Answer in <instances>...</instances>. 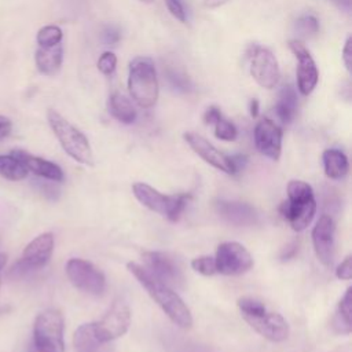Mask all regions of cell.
I'll use <instances>...</instances> for the list:
<instances>
[{
	"mask_svg": "<svg viewBox=\"0 0 352 352\" xmlns=\"http://www.w3.org/2000/svg\"><path fill=\"white\" fill-rule=\"evenodd\" d=\"M165 4L168 11L173 15V18H176L182 23H186V11L180 0H165Z\"/></svg>",
	"mask_w": 352,
	"mask_h": 352,
	"instance_id": "34",
	"label": "cell"
},
{
	"mask_svg": "<svg viewBox=\"0 0 352 352\" xmlns=\"http://www.w3.org/2000/svg\"><path fill=\"white\" fill-rule=\"evenodd\" d=\"M11 128H12V124H11L10 118L0 116V139L6 138L11 132Z\"/></svg>",
	"mask_w": 352,
	"mask_h": 352,
	"instance_id": "42",
	"label": "cell"
},
{
	"mask_svg": "<svg viewBox=\"0 0 352 352\" xmlns=\"http://www.w3.org/2000/svg\"><path fill=\"white\" fill-rule=\"evenodd\" d=\"M166 78L169 81V84L177 89V91H183V92H187L190 88H191V84H190V80L186 74L180 73L179 70H175V69H168L166 70Z\"/></svg>",
	"mask_w": 352,
	"mask_h": 352,
	"instance_id": "32",
	"label": "cell"
},
{
	"mask_svg": "<svg viewBox=\"0 0 352 352\" xmlns=\"http://www.w3.org/2000/svg\"><path fill=\"white\" fill-rule=\"evenodd\" d=\"M324 173L330 179H342L349 170L346 155L338 148H327L322 155Z\"/></svg>",
	"mask_w": 352,
	"mask_h": 352,
	"instance_id": "23",
	"label": "cell"
},
{
	"mask_svg": "<svg viewBox=\"0 0 352 352\" xmlns=\"http://www.w3.org/2000/svg\"><path fill=\"white\" fill-rule=\"evenodd\" d=\"M143 1H151V0H143Z\"/></svg>",
	"mask_w": 352,
	"mask_h": 352,
	"instance_id": "47",
	"label": "cell"
},
{
	"mask_svg": "<svg viewBox=\"0 0 352 352\" xmlns=\"http://www.w3.org/2000/svg\"><path fill=\"white\" fill-rule=\"evenodd\" d=\"M126 268L176 326L182 329H190L192 326V316L188 307L170 286L157 279L138 263L131 261L126 264Z\"/></svg>",
	"mask_w": 352,
	"mask_h": 352,
	"instance_id": "1",
	"label": "cell"
},
{
	"mask_svg": "<svg viewBox=\"0 0 352 352\" xmlns=\"http://www.w3.org/2000/svg\"><path fill=\"white\" fill-rule=\"evenodd\" d=\"M297 252H298V243L293 241V242L287 243V245L282 249V252H280V254H279V258H280V261H287V260L293 258V257L297 254Z\"/></svg>",
	"mask_w": 352,
	"mask_h": 352,
	"instance_id": "37",
	"label": "cell"
},
{
	"mask_svg": "<svg viewBox=\"0 0 352 352\" xmlns=\"http://www.w3.org/2000/svg\"><path fill=\"white\" fill-rule=\"evenodd\" d=\"M249 110H250V116L252 117H257L258 116V100L257 99H252L250 100Z\"/></svg>",
	"mask_w": 352,
	"mask_h": 352,
	"instance_id": "45",
	"label": "cell"
},
{
	"mask_svg": "<svg viewBox=\"0 0 352 352\" xmlns=\"http://www.w3.org/2000/svg\"><path fill=\"white\" fill-rule=\"evenodd\" d=\"M297 94L292 85H283L278 94L275 113L283 124H290L297 114Z\"/></svg>",
	"mask_w": 352,
	"mask_h": 352,
	"instance_id": "22",
	"label": "cell"
},
{
	"mask_svg": "<svg viewBox=\"0 0 352 352\" xmlns=\"http://www.w3.org/2000/svg\"><path fill=\"white\" fill-rule=\"evenodd\" d=\"M54 252V235L51 232H44L36 236L23 249L22 257L11 267L10 276L21 278L29 272L41 270L45 267Z\"/></svg>",
	"mask_w": 352,
	"mask_h": 352,
	"instance_id": "7",
	"label": "cell"
},
{
	"mask_svg": "<svg viewBox=\"0 0 352 352\" xmlns=\"http://www.w3.org/2000/svg\"><path fill=\"white\" fill-rule=\"evenodd\" d=\"M216 271L223 275H241L253 267L248 249L238 242H223L216 250Z\"/></svg>",
	"mask_w": 352,
	"mask_h": 352,
	"instance_id": "10",
	"label": "cell"
},
{
	"mask_svg": "<svg viewBox=\"0 0 352 352\" xmlns=\"http://www.w3.org/2000/svg\"><path fill=\"white\" fill-rule=\"evenodd\" d=\"M256 148L265 157L276 161L282 151V129L270 118H261L254 126Z\"/></svg>",
	"mask_w": 352,
	"mask_h": 352,
	"instance_id": "15",
	"label": "cell"
},
{
	"mask_svg": "<svg viewBox=\"0 0 352 352\" xmlns=\"http://www.w3.org/2000/svg\"><path fill=\"white\" fill-rule=\"evenodd\" d=\"M279 210L294 231L305 230L316 212L312 187L302 180H290L287 184V201L280 205Z\"/></svg>",
	"mask_w": 352,
	"mask_h": 352,
	"instance_id": "2",
	"label": "cell"
},
{
	"mask_svg": "<svg viewBox=\"0 0 352 352\" xmlns=\"http://www.w3.org/2000/svg\"><path fill=\"white\" fill-rule=\"evenodd\" d=\"M128 89L132 99L143 109H150L158 99V78L153 60L136 56L129 63Z\"/></svg>",
	"mask_w": 352,
	"mask_h": 352,
	"instance_id": "3",
	"label": "cell"
},
{
	"mask_svg": "<svg viewBox=\"0 0 352 352\" xmlns=\"http://www.w3.org/2000/svg\"><path fill=\"white\" fill-rule=\"evenodd\" d=\"M191 267L194 271L205 275V276H210L213 274H216V261H214V257L212 256H199V257H195L192 261H191Z\"/></svg>",
	"mask_w": 352,
	"mask_h": 352,
	"instance_id": "30",
	"label": "cell"
},
{
	"mask_svg": "<svg viewBox=\"0 0 352 352\" xmlns=\"http://www.w3.org/2000/svg\"><path fill=\"white\" fill-rule=\"evenodd\" d=\"M183 138L187 142V144L191 147V150L197 153L205 162H208L209 165L214 166L221 172L232 175L230 157L223 154L220 150H217L209 140H206L204 136L195 132H186Z\"/></svg>",
	"mask_w": 352,
	"mask_h": 352,
	"instance_id": "16",
	"label": "cell"
},
{
	"mask_svg": "<svg viewBox=\"0 0 352 352\" xmlns=\"http://www.w3.org/2000/svg\"><path fill=\"white\" fill-rule=\"evenodd\" d=\"M63 330V316L58 309L43 311L34 319L29 352H65Z\"/></svg>",
	"mask_w": 352,
	"mask_h": 352,
	"instance_id": "5",
	"label": "cell"
},
{
	"mask_svg": "<svg viewBox=\"0 0 352 352\" xmlns=\"http://www.w3.org/2000/svg\"><path fill=\"white\" fill-rule=\"evenodd\" d=\"M47 118L52 132L55 133L66 154L80 164L92 165L94 154L85 135L72 122H69L63 116H60L56 110L50 109L47 113Z\"/></svg>",
	"mask_w": 352,
	"mask_h": 352,
	"instance_id": "4",
	"label": "cell"
},
{
	"mask_svg": "<svg viewBox=\"0 0 352 352\" xmlns=\"http://www.w3.org/2000/svg\"><path fill=\"white\" fill-rule=\"evenodd\" d=\"M230 160H231V166H232V175L241 172L246 166V164H248V157L242 155V154L231 155Z\"/></svg>",
	"mask_w": 352,
	"mask_h": 352,
	"instance_id": "40",
	"label": "cell"
},
{
	"mask_svg": "<svg viewBox=\"0 0 352 352\" xmlns=\"http://www.w3.org/2000/svg\"><path fill=\"white\" fill-rule=\"evenodd\" d=\"M351 43H352V38L348 37L345 44H344V48H342V60H344V65L348 70H351Z\"/></svg>",
	"mask_w": 352,
	"mask_h": 352,
	"instance_id": "41",
	"label": "cell"
},
{
	"mask_svg": "<svg viewBox=\"0 0 352 352\" xmlns=\"http://www.w3.org/2000/svg\"><path fill=\"white\" fill-rule=\"evenodd\" d=\"M102 40L106 45H116L120 41V30L114 26H106L102 32Z\"/></svg>",
	"mask_w": 352,
	"mask_h": 352,
	"instance_id": "36",
	"label": "cell"
},
{
	"mask_svg": "<svg viewBox=\"0 0 352 352\" xmlns=\"http://www.w3.org/2000/svg\"><path fill=\"white\" fill-rule=\"evenodd\" d=\"M62 60L63 47L60 43L52 47H38L34 55V62L38 72L45 76H55L62 67Z\"/></svg>",
	"mask_w": 352,
	"mask_h": 352,
	"instance_id": "20",
	"label": "cell"
},
{
	"mask_svg": "<svg viewBox=\"0 0 352 352\" xmlns=\"http://www.w3.org/2000/svg\"><path fill=\"white\" fill-rule=\"evenodd\" d=\"M11 154L14 157H16L26 166V169L29 172L34 173L36 176H40V177L51 180V182H62L63 180V170L55 162H51L41 157L32 155L23 150H12Z\"/></svg>",
	"mask_w": 352,
	"mask_h": 352,
	"instance_id": "19",
	"label": "cell"
},
{
	"mask_svg": "<svg viewBox=\"0 0 352 352\" xmlns=\"http://www.w3.org/2000/svg\"><path fill=\"white\" fill-rule=\"evenodd\" d=\"M62 37H63V33L59 26L47 25L37 32L36 40L38 47H52L59 44L62 41Z\"/></svg>",
	"mask_w": 352,
	"mask_h": 352,
	"instance_id": "26",
	"label": "cell"
},
{
	"mask_svg": "<svg viewBox=\"0 0 352 352\" xmlns=\"http://www.w3.org/2000/svg\"><path fill=\"white\" fill-rule=\"evenodd\" d=\"M289 48L297 59V88L301 95L308 96L315 89L319 80L316 63L300 40H290Z\"/></svg>",
	"mask_w": 352,
	"mask_h": 352,
	"instance_id": "12",
	"label": "cell"
},
{
	"mask_svg": "<svg viewBox=\"0 0 352 352\" xmlns=\"http://www.w3.org/2000/svg\"><path fill=\"white\" fill-rule=\"evenodd\" d=\"M6 263H7V254L6 253H0V272L4 268Z\"/></svg>",
	"mask_w": 352,
	"mask_h": 352,
	"instance_id": "46",
	"label": "cell"
},
{
	"mask_svg": "<svg viewBox=\"0 0 352 352\" xmlns=\"http://www.w3.org/2000/svg\"><path fill=\"white\" fill-rule=\"evenodd\" d=\"M223 116H221V111L219 107L216 106H209L205 113H204V121L205 124H214L217 120H220Z\"/></svg>",
	"mask_w": 352,
	"mask_h": 352,
	"instance_id": "38",
	"label": "cell"
},
{
	"mask_svg": "<svg viewBox=\"0 0 352 352\" xmlns=\"http://www.w3.org/2000/svg\"><path fill=\"white\" fill-rule=\"evenodd\" d=\"M132 191L140 204H143L150 210L168 217L170 221L179 220L182 212L184 210L190 199L188 194L165 195L158 190L153 188L151 186L140 182L133 183Z\"/></svg>",
	"mask_w": 352,
	"mask_h": 352,
	"instance_id": "6",
	"label": "cell"
},
{
	"mask_svg": "<svg viewBox=\"0 0 352 352\" xmlns=\"http://www.w3.org/2000/svg\"><path fill=\"white\" fill-rule=\"evenodd\" d=\"M260 336L272 341L280 342L289 336V324L285 318L276 312H264L258 316L243 318Z\"/></svg>",
	"mask_w": 352,
	"mask_h": 352,
	"instance_id": "17",
	"label": "cell"
},
{
	"mask_svg": "<svg viewBox=\"0 0 352 352\" xmlns=\"http://www.w3.org/2000/svg\"><path fill=\"white\" fill-rule=\"evenodd\" d=\"M73 344L76 352H111L107 342H100L92 330V323H84L74 331Z\"/></svg>",
	"mask_w": 352,
	"mask_h": 352,
	"instance_id": "21",
	"label": "cell"
},
{
	"mask_svg": "<svg viewBox=\"0 0 352 352\" xmlns=\"http://www.w3.org/2000/svg\"><path fill=\"white\" fill-rule=\"evenodd\" d=\"M37 187L40 188V191L44 194V195H47L48 198H56L58 197V194H59V190L48 180V182H38L37 183Z\"/></svg>",
	"mask_w": 352,
	"mask_h": 352,
	"instance_id": "39",
	"label": "cell"
},
{
	"mask_svg": "<svg viewBox=\"0 0 352 352\" xmlns=\"http://www.w3.org/2000/svg\"><path fill=\"white\" fill-rule=\"evenodd\" d=\"M216 210L226 221L234 226H254L258 223V213L257 210L246 204V202H236V201H217Z\"/></svg>",
	"mask_w": 352,
	"mask_h": 352,
	"instance_id": "18",
	"label": "cell"
},
{
	"mask_svg": "<svg viewBox=\"0 0 352 352\" xmlns=\"http://www.w3.org/2000/svg\"><path fill=\"white\" fill-rule=\"evenodd\" d=\"M228 1L230 0H205L204 4H205V7H209V8H217V7H220V6H223Z\"/></svg>",
	"mask_w": 352,
	"mask_h": 352,
	"instance_id": "43",
	"label": "cell"
},
{
	"mask_svg": "<svg viewBox=\"0 0 352 352\" xmlns=\"http://www.w3.org/2000/svg\"><path fill=\"white\" fill-rule=\"evenodd\" d=\"M117 67V56L111 51H104L98 59V70L104 76H111Z\"/></svg>",
	"mask_w": 352,
	"mask_h": 352,
	"instance_id": "33",
	"label": "cell"
},
{
	"mask_svg": "<svg viewBox=\"0 0 352 352\" xmlns=\"http://www.w3.org/2000/svg\"><path fill=\"white\" fill-rule=\"evenodd\" d=\"M26 166L12 154L8 155H0V175L4 179L18 182L28 176Z\"/></svg>",
	"mask_w": 352,
	"mask_h": 352,
	"instance_id": "25",
	"label": "cell"
},
{
	"mask_svg": "<svg viewBox=\"0 0 352 352\" xmlns=\"http://www.w3.org/2000/svg\"><path fill=\"white\" fill-rule=\"evenodd\" d=\"M109 113L122 124H132L136 120V110L132 102L120 92L110 95L107 102Z\"/></svg>",
	"mask_w": 352,
	"mask_h": 352,
	"instance_id": "24",
	"label": "cell"
},
{
	"mask_svg": "<svg viewBox=\"0 0 352 352\" xmlns=\"http://www.w3.org/2000/svg\"><path fill=\"white\" fill-rule=\"evenodd\" d=\"M238 307H239V311H241L243 318L258 316V315H263L267 311L261 301H258L256 298H252V297H241L238 300Z\"/></svg>",
	"mask_w": 352,
	"mask_h": 352,
	"instance_id": "28",
	"label": "cell"
},
{
	"mask_svg": "<svg viewBox=\"0 0 352 352\" xmlns=\"http://www.w3.org/2000/svg\"><path fill=\"white\" fill-rule=\"evenodd\" d=\"M296 30L301 37H312L319 32V22L314 15H302L296 21Z\"/></svg>",
	"mask_w": 352,
	"mask_h": 352,
	"instance_id": "27",
	"label": "cell"
},
{
	"mask_svg": "<svg viewBox=\"0 0 352 352\" xmlns=\"http://www.w3.org/2000/svg\"><path fill=\"white\" fill-rule=\"evenodd\" d=\"M66 275L78 290L99 296L106 289V278L103 272L92 263L82 258H70L66 263Z\"/></svg>",
	"mask_w": 352,
	"mask_h": 352,
	"instance_id": "9",
	"label": "cell"
},
{
	"mask_svg": "<svg viewBox=\"0 0 352 352\" xmlns=\"http://www.w3.org/2000/svg\"><path fill=\"white\" fill-rule=\"evenodd\" d=\"M334 4H337L340 8L345 10V11H349L351 10V4H352V0H331Z\"/></svg>",
	"mask_w": 352,
	"mask_h": 352,
	"instance_id": "44",
	"label": "cell"
},
{
	"mask_svg": "<svg viewBox=\"0 0 352 352\" xmlns=\"http://www.w3.org/2000/svg\"><path fill=\"white\" fill-rule=\"evenodd\" d=\"M129 324L131 309L122 298H117L102 319L92 323V330L100 342H110L124 336L128 331Z\"/></svg>",
	"mask_w": 352,
	"mask_h": 352,
	"instance_id": "8",
	"label": "cell"
},
{
	"mask_svg": "<svg viewBox=\"0 0 352 352\" xmlns=\"http://www.w3.org/2000/svg\"><path fill=\"white\" fill-rule=\"evenodd\" d=\"M336 275L341 280H349L352 278V257L346 256L344 261L337 267Z\"/></svg>",
	"mask_w": 352,
	"mask_h": 352,
	"instance_id": "35",
	"label": "cell"
},
{
	"mask_svg": "<svg viewBox=\"0 0 352 352\" xmlns=\"http://www.w3.org/2000/svg\"><path fill=\"white\" fill-rule=\"evenodd\" d=\"M336 314L341 316L348 324L352 326V287L346 289L345 294L338 302V308Z\"/></svg>",
	"mask_w": 352,
	"mask_h": 352,
	"instance_id": "31",
	"label": "cell"
},
{
	"mask_svg": "<svg viewBox=\"0 0 352 352\" xmlns=\"http://www.w3.org/2000/svg\"><path fill=\"white\" fill-rule=\"evenodd\" d=\"M334 235L336 226L331 216H320L312 230V243L318 260L324 267H331L334 261Z\"/></svg>",
	"mask_w": 352,
	"mask_h": 352,
	"instance_id": "14",
	"label": "cell"
},
{
	"mask_svg": "<svg viewBox=\"0 0 352 352\" xmlns=\"http://www.w3.org/2000/svg\"><path fill=\"white\" fill-rule=\"evenodd\" d=\"M146 270L168 286H182L183 272L177 261L164 252H144L142 254Z\"/></svg>",
	"mask_w": 352,
	"mask_h": 352,
	"instance_id": "13",
	"label": "cell"
},
{
	"mask_svg": "<svg viewBox=\"0 0 352 352\" xmlns=\"http://www.w3.org/2000/svg\"><path fill=\"white\" fill-rule=\"evenodd\" d=\"M250 58V74L254 81L267 89L274 88L280 77L279 66L275 55L264 47L253 45L249 51Z\"/></svg>",
	"mask_w": 352,
	"mask_h": 352,
	"instance_id": "11",
	"label": "cell"
},
{
	"mask_svg": "<svg viewBox=\"0 0 352 352\" xmlns=\"http://www.w3.org/2000/svg\"><path fill=\"white\" fill-rule=\"evenodd\" d=\"M213 125H214L216 138H219L221 140H226V142H232V140L236 139L238 131H236V126L231 121L221 117Z\"/></svg>",
	"mask_w": 352,
	"mask_h": 352,
	"instance_id": "29",
	"label": "cell"
}]
</instances>
